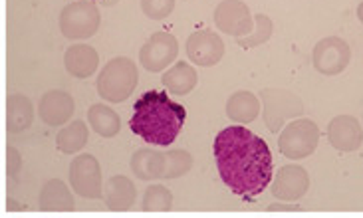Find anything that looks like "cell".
<instances>
[{"instance_id":"6da1fadb","label":"cell","mask_w":363,"mask_h":218,"mask_svg":"<svg viewBox=\"0 0 363 218\" xmlns=\"http://www.w3.org/2000/svg\"><path fill=\"white\" fill-rule=\"evenodd\" d=\"M216 168L228 190L236 197L262 195L274 175V159L264 139L236 123L223 129L213 145Z\"/></svg>"},{"instance_id":"7a4b0ae2","label":"cell","mask_w":363,"mask_h":218,"mask_svg":"<svg viewBox=\"0 0 363 218\" xmlns=\"http://www.w3.org/2000/svg\"><path fill=\"white\" fill-rule=\"evenodd\" d=\"M186 121V109L165 96V91H145L133 105L129 129L155 147H169Z\"/></svg>"},{"instance_id":"3957f363","label":"cell","mask_w":363,"mask_h":218,"mask_svg":"<svg viewBox=\"0 0 363 218\" xmlns=\"http://www.w3.org/2000/svg\"><path fill=\"white\" fill-rule=\"evenodd\" d=\"M139 81L138 66L133 59L119 58L109 59L98 76V93L101 99L111 103H121L135 91Z\"/></svg>"},{"instance_id":"277c9868","label":"cell","mask_w":363,"mask_h":218,"mask_svg":"<svg viewBox=\"0 0 363 218\" xmlns=\"http://www.w3.org/2000/svg\"><path fill=\"white\" fill-rule=\"evenodd\" d=\"M262 99V117L270 133L284 129L288 119L300 117L304 113V101L294 91L282 88H264L260 91Z\"/></svg>"},{"instance_id":"5b68a950","label":"cell","mask_w":363,"mask_h":218,"mask_svg":"<svg viewBox=\"0 0 363 218\" xmlns=\"http://www.w3.org/2000/svg\"><path fill=\"white\" fill-rule=\"evenodd\" d=\"M99 28V8L91 0H76L60 14V32L69 40H88Z\"/></svg>"},{"instance_id":"8992f818","label":"cell","mask_w":363,"mask_h":218,"mask_svg":"<svg viewBox=\"0 0 363 218\" xmlns=\"http://www.w3.org/2000/svg\"><path fill=\"white\" fill-rule=\"evenodd\" d=\"M320 141V127L312 119H296L282 129L278 149L286 159H306L312 155Z\"/></svg>"},{"instance_id":"52a82bcc","label":"cell","mask_w":363,"mask_h":218,"mask_svg":"<svg viewBox=\"0 0 363 218\" xmlns=\"http://www.w3.org/2000/svg\"><path fill=\"white\" fill-rule=\"evenodd\" d=\"M69 187L72 190L84 198H96L104 197L101 190V167L99 161L89 153L78 155L69 163Z\"/></svg>"},{"instance_id":"ba28073f","label":"cell","mask_w":363,"mask_h":218,"mask_svg":"<svg viewBox=\"0 0 363 218\" xmlns=\"http://www.w3.org/2000/svg\"><path fill=\"white\" fill-rule=\"evenodd\" d=\"M352 62V48L340 36H328L315 44L312 54L314 68L324 76H337L342 74Z\"/></svg>"},{"instance_id":"9c48e42d","label":"cell","mask_w":363,"mask_h":218,"mask_svg":"<svg viewBox=\"0 0 363 218\" xmlns=\"http://www.w3.org/2000/svg\"><path fill=\"white\" fill-rule=\"evenodd\" d=\"M179 54V42L169 32H155L139 50V62L147 71H163L169 68Z\"/></svg>"},{"instance_id":"30bf717a","label":"cell","mask_w":363,"mask_h":218,"mask_svg":"<svg viewBox=\"0 0 363 218\" xmlns=\"http://www.w3.org/2000/svg\"><path fill=\"white\" fill-rule=\"evenodd\" d=\"M215 24L220 32L235 38H245L256 26L250 8L242 0H223L215 10Z\"/></svg>"},{"instance_id":"8fae6325","label":"cell","mask_w":363,"mask_h":218,"mask_svg":"<svg viewBox=\"0 0 363 218\" xmlns=\"http://www.w3.org/2000/svg\"><path fill=\"white\" fill-rule=\"evenodd\" d=\"M186 56L196 66L211 68L225 56V42L213 30H199L186 40Z\"/></svg>"},{"instance_id":"7c38bea8","label":"cell","mask_w":363,"mask_h":218,"mask_svg":"<svg viewBox=\"0 0 363 218\" xmlns=\"http://www.w3.org/2000/svg\"><path fill=\"white\" fill-rule=\"evenodd\" d=\"M74 113H76L74 98L66 91H62V89H50L40 99L38 115L50 127L66 125Z\"/></svg>"},{"instance_id":"4fadbf2b","label":"cell","mask_w":363,"mask_h":218,"mask_svg":"<svg viewBox=\"0 0 363 218\" xmlns=\"http://www.w3.org/2000/svg\"><path fill=\"white\" fill-rule=\"evenodd\" d=\"M310 188V175L300 165H284L278 168L272 185V195L280 200H298Z\"/></svg>"},{"instance_id":"5bb4252c","label":"cell","mask_w":363,"mask_h":218,"mask_svg":"<svg viewBox=\"0 0 363 218\" xmlns=\"http://www.w3.org/2000/svg\"><path fill=\"white\" fill-rule=\"evenodd\" d=\"M328 141L337 151L352 153L362 147L363 129L354 115H337L328 125Z\"/></svg>"},{"instance_id":"9a60e30c","label":"cell","mask_w":363,"mask_h":218,"mask_svg":"<svg viewBox=\"0 0 363 218\" xmlns=\"http://www.w3.org/2000/svg\"><path fill=\"white\" fill-rule=\"evenodd\" d=\"M165 165H167V151H159V149L143 147L135 151L131 157V171L141 180L163 178Z\"/></svg>"},{"instance_id":"2e32d148","label":"cell","mask_w":363,"mask_h":218,"mask_svg":"<svg viewBox=\"0 0 363 218\" xmlns=\"http://www.w3.org/2000/svg\"><path fill=\"white\" fill-rule=\"evenodd\" d=\"M99 64V56L96 50L88 44H76L69 46L64 54V66L68 69L69 76L78 79H86L96 74Z\"/></svg>"},{"instance_id":"e0dca14e","label":"cell","mask_w":363,"mask_h":218,"mask_svg":"<svg viewBox=\"0 0 363 218\" xmlns=\"http://www.w3.org/2000/svg\"><path fill=\"white\" fill-rule=\"evenodd\" d=\"M34 121V105L26 96L12 93L4 103V125L9 133H22Z\"/></svg>"},{"instance_id":"ac0fdd59","label":"cell","mask_w":363,"mask_h":218,"mask_svg":"<svg viewBox=\"0 0 363 218\" xmlns=\"http://www.w3.org/2000/svg\"><path fill=\"white\" fill-rule=\"evenodd\" d=\"M138 197V188L133 185V180H129L128 177H111L104 187V200H106V207L109 210H129L135 202Z\"/></svg>"},{"instance_id":"d6986e66","label":"cell","mask_w":363,"mask_h":218,"mask_svg":"<svg viewBox=\"0 0 363 218\" xmlns=\"http://www.w3.org/2000/svg\"><path fill=\"white\" fill-rule=\"evenodd\" d=\"M38 205L44 212H68L76 207L68 185L60 178H52L42 187Z\"/></svg>"},{"instance_id":"ffe728a7","label":"cell","mask_w":363,"mask_h":218,"mask_svg":"<svg viewBox=\"0 0 363 218\" xmlns=\"http://www.w3.org/2000/svg\"><path fill=\"white\" fill-rule=\"evenodd\" d=\"M260 113V99L256 98L252 91H236L226 101V115L230 121L246 125L250 121H255Z\"/></svg>"},{"instance_id":"44dd1931","label":"cell","mask_w":363,"mask_h":218,"mask_svg":"<svg viewBox=\"0 0 363 218\" xmlns=\"http://www.w3.org/2000/svg\"><path fill=\"white\" fill-rule=\"evenodd\" d=\"M161 81H163V86H165L171 93H175V96H186V93H191V91L196 88L199 76H196V69L193 68L191 64L179 62V64L171 66V68L163 74Z\"/></svg>"},{"instance_id":"7402d4cb","label":"cell","mask_w":363,"mask_h":218,"mask_svg":"<svg viewBox=\"0 0 363 218\" xmlns=\"http://www.w3.org/2000/svg\"><path fill=\"white\" fill-rule=\"evenodd\" d=\"M88 125L101 137H116L121 131V119L119 115L108 105L96 103L88 111Z\"/></svg>"},{"instance_id":"603a6c76","label":"cell","mask_w":363,"mask_h":218,"mask_svg":"<svg viewBox=\"0 0 363 218\" xmlns=\"http://www.w3.org/2000/svg\"><path fill=\"white\" fill-rule=\"evenodd\" d=\"M88 137L89 131L88 125H86V121L76 119V121L69 123L68 127L60 129L58 135H56V147H58L62 153H66V155H74V153H78V151H82V149L86 147Z\"/></svg>"},{"instance_id":"cb8c5ba5","label":"cell","mask_w":363,"mask_h":218,"mask_svg":"<svg viewBox=\"0 0 363 218\" xmlns=\"http://www.w3.org/2000/svg\"><path fill=\"white\" fill-rule=\"evenodd\" d=\"M173 207V195L167 187L163 185H151L143 195V202L141 208L145 212H163V210H171Z\"/></svg>"},{"instance_id":"d4e9b609","label":"cell","mask_w":363,"mask_h":218,"mask_svg":"<svg viewBox=\"0 0 363 218\" xmlns=\"http://www.w3.org/2000/svg\"><path fill=\"white\" fill-rule=\"evenodd\" d=\"M256 26L255 30L245 36V38H236L238 42V46L240 48H256V46H260V44H264L266 40L272 36V30H274V24H272V20L268 18L266 14H256L255 16Z\"/></svg>"},{"instance_id":"484cf974","label":"cell","mask_w":363,"mask_h":218,"mask_svg":"<svg viewBox=\"0 0 363 218\" xmlns=\"http://www.w3.org/2000/svg\"><path fill=\"white\" fill-rule=\"evenodd\" d=\"M193 167V157L185 149H171L167 151V165H165V177L163 178H177L186 175Z\"/></svg>"},{"instance_id":"4316f807","label":"cell","mask_w":363,"mask_h":218,"mask_svg":"<svg viewBox=\"0 0 363 218\" xmlns=\"http://www.w3.org/2000/svg\"><path fill=\"white\" fill-rule=\"evenodd\" d=\"M175 8V0H141V10L149 20H165Z\"/></svg>"},{"instance_id":"83f0119b","label":"cell","mask_w":363,"mask_h":218,"mask_svg":"<svg viewBox=\"0 0 363 218\" xmlns=\"http://www.w3.org/2000/svg\"><path fill=\"white\" fill-rule=\"evenodd\" d=\"M22 167V157L14 147H6V175L14 177Z\"/></svg>"},{"instance_id":"f1b7e54d","label":"cell","mask_w":363,"mask_h":218,"mask_svg":"<svg viewBox=\"0 0 363 218\" xmlns=\"http://www.w3.org/2000/svg\"><path fill=\"white\" fill-rule=\"evenodd\" d=\"M98 2H101V6H116L119 0H98Z\"/></svg>"},{"instance_id":"f546056e","label":"cell","mask_w":363,"mask_h":218,"mask_svg":"<svg viewBox=\"0 0 363 218\" xmlns=\"http://www.w3.org/2000/svg\"><path fill=\"white\" fill-rule=\"evenodd\" d=\"M357 18L363 24V2H359V6H357Z\"/></svg>"}]
</instances>
